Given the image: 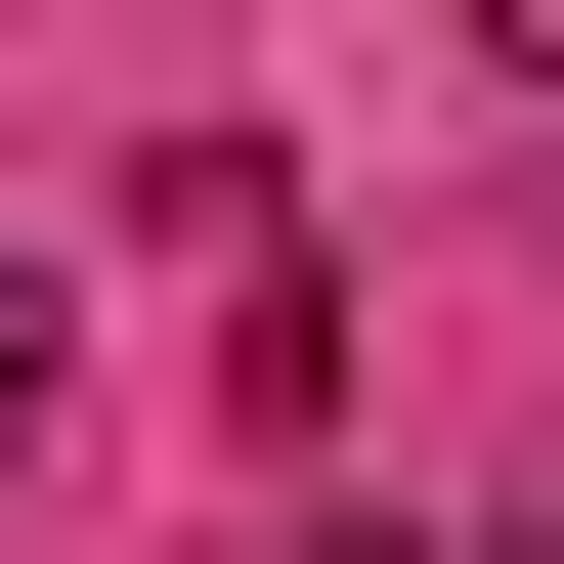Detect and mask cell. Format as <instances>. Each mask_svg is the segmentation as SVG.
I'll use <instances>...</instances> for the list:
<instances>
[{
	"label": "cell",
	"instance_id": "cell-1",
	"mask_svg": "<svg viewBox=\"0 0 564 564\" xmlns=\"http://www.w3.org/2000/svg\"><path fill=\"white\" fill-rule=\"evenodd\" d=\"M44 434H87V304H44V261H0V478H44Z\"/></svg>",
	"mask_w": 564,
	"mask_h": 564
},
{
	"label": "cell",
	"instance_id": "cell-2",
	"mask_svg": "<svg viewBox=\"0 0 564 564\" xmlns=\"http://www.w3.org/2000/svg\"><path fill=\"white\" fill-rule=\"evenodd\" d=\"M478 44H521V87H564V0H478Z\"/></svg>",
	"mask_w": 564,
	"mask_h": 564
},
{
	"label": "cell",
	"instance_id": "cell-3",
	"mask_svg": "<svg viewBox=\"0 0 564 564\" xmlns=\"http://www.w3.org/2000/svg\"><path fill=\"white\" fill-rule=\"evenodd\" d=\"M304 564H434V521H304Z\"/></svg>",
	"mask_w": 564,
	"mask_h": 564
}]
</instances>
